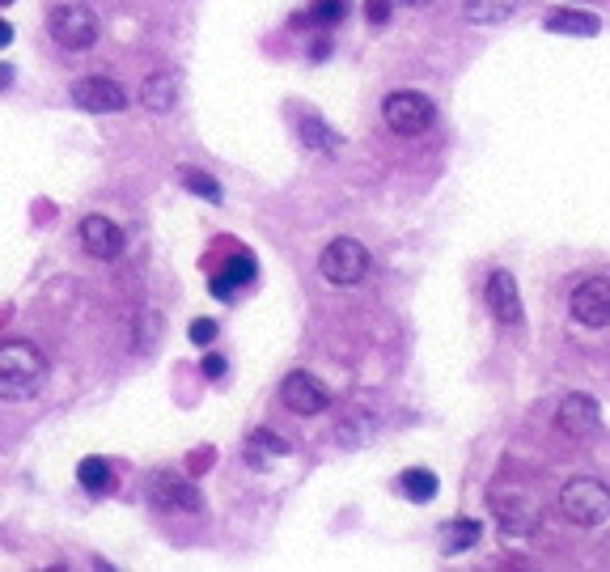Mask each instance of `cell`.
Instances as JSON below:
<instances>
[{"mask_svg": "<svg viewBox=\"0 0 610 572\" xmlns=\"http://www.w3.org/2000/svg\"><path fill=\"white\" fill-rule=\"evenodd\" d=\"M81 246L94 259H119L123 255V229L111 217H85L81 220Z\"/></svg>", "mask_w": 610, "mask_h": 572, "instance_id": "obj_12", "label": "cell"}, {"mask_svg": "<svg viewBox=\"0 0 610 572\" xmlns=\"http://www.w3.org/2000/svg\"><path fill=\"white\" fill-rule=\"evenodd\" d=\"M268 454H288V441L276 433H268V429H259V433L250 436L247 445V458L254 471H268Z\"/></svg>", "mask_w": 610, "mask_h": 572, "instance_id": "obj_19", "label": "cell"}, {"mask_svg": "<svg viewBox=\"0 0 610 572\" xmlns=\"http://www.w3.org/2000/svg\"><path fill=\"white\" fill-rule=\"evenodd\" d=\"M47 381V356L30 339H0V399H30Z\"/></svg>", "mask_w": 610, "mask_h": 572, "instance_id": "obj_2", "label": "cell"}, {"mask_svg": "<svg viewBox=\"0 0 610 572\" xmlns=\"http://www.w3.org/2000/svg\"><path fill=\"white\" fill-rule=\"evenodd\" d=\"M518 9H522V0H467V4H462L467 22H475V26H500V22H509Z\"/></svg>", "mask_w": 610, "mask_h": 572, "instance_id": "obj_16", "label": "cell"}, {"mask_svg": "<svg viewBox=\"0 0 610 572\" xmlns=\"http://www.w3.org/2000/svg\"><path fill=\"white\" fill-rule=\"evenodd\" d=\"M47 30H52V39L64 52H85V47L98 43V13L89 4H73L68 0V4H56L47 13Z\"/></svg>", "mask_w": 610, "mask_h": 572, "instance_id": "obj_5", "label": "cell"}, {"mask_svg": "<svg viewBox=\"0 0 610 572\" xmlns=\"http://www.w3.org/2000/svg\"><path fill=\"white\" fill-rule=\"evenodd\" d=\"M77 479H81V488L94 492V496L115 492V471H111V463H102V458H85V463L77 466Z\"/></svg>", "mask_w": 610, "mask_h": 572, "instance_id": "obj_20", "label": "cell"}, {"mask_svg": "<svg viewBox=\"0 0 610 572\" xmlns=\"http://www.w3.org/2000/svg\"><path fill=\"white\" fill-rule=\"evenodd\" d=\"M157 500L183 509V514H195V509H199V492H195V484L178 479V475H157Z\"/></svg>", "mask_w": 610, "mask_h": 572, "instance_id": "obj_18", "label": "cell"}, {"mask_svg": "<svg viewBox=\"0 0 610 572\" xmlns=\"http://www.w3.org/2000/svg\"><path fill=\"white\" fill-rule=\"evenodd\" d=\"M174 98H178V77H170V73H153V77H144V85H140V102L153 110V115L174 107Z\"/></svg>", "mask_w": 610, "mask_h": 572, "instance_id": "obj_17", "label": "cell"}, {"mask_svg": "<svg viewBox=\"0 0 610 572\" xmlns=\"http://www.w3.org/2000/svg\"><path fill=\"white\" fill-rule=\"evenodd\" d=\"M348 18V0H314L309 4V22L314 26H339Z\"/></svg>", "mask_w": 610, "mask_h": 572, "instance_id": "obj_24", "label": "cell"}, {"mask_svg": "<svg viewBox=\"0 0 610 572\" xmlns=\"http://www.w3.org/2000/svg\"><path fill=\"white\" fill-rule=\"evenodd\" d=\"M0 4H13V0H0Z\"/></svg>", "mask_w": 610, "mask_h": 572, "instance_id": "obj_31", "label": "cell"}, {"mask_svg": "<svg viewBox=\"0 0 610 572\" xmlns=\"http://www.w3.org/2000/svg\"><path fill=\"white\" fill-rule=\"evenodd\" d=\"M250 280H254V259H250V255H233V259H229V272L213 276V293L221 301H233L238 298V289H247Z\"/></svg>", "mask_w": 610, "mask_h": 572, "instance_id": "obj_15", "label": "cell"}, {"mask_svg": "<svg viewBox=\"0 0 610 572\" xmlns=\"http://www.w3.org/2000/svg\"><path fill=\"white\" fill-rule=\"evenodd\" d=\"M437 535H442V551H445V555H462V551H471V547L479 543L483 526H479L475 518H454V521H445Z\"/></svg>", "mask_w": 610, "mask_h": 572, "instance_id": "obj_14", "label": "cell"}, {"mask_svg": "<svg viewBox=\"0 0 610 572\" xmlns=\"http://www.w3.org/2000/svg\"><path fill=\"white\" fill-rule=\"evenodd\" d=\"M555 424H559V433L573 436V441H585V436L598 433V424H602V408H598V399L593 395H568L559 411H555Z\"/></svg>", "mask_w": 610, "mask_h": 572, "instance_id": "obj_10", "label": "cell"}, {"mask_svg": "<svg viewBox=\"0 0 610 572\" xmlns=\"http://www.w3.org/2000/svg\"><path fill=\"white\" fill-rule=\"evenodd\" d=\"M483 298H488V310H492V319H497L500 327H522L526 314H522V298H518V280H513V272L488 276Z\"/></svg>", "mask_w": 610, "mask_h": 572, "instance_id": "obj_11", "label": "cell"}, {"mask_svg": "<svg viewBox=\"0 0 610 572\" xmlns=\"http://www.w3.org/2000/svg\"><path fill=\"white\" fill-rule=\"evenodd\" d=\"M178 179H183V187L195 191V195H199V199H208V204H221V199H225L221 183H217L213 174H204V170H192V165H183V174H178Z\"/></svg>", "mask_w": 610, "mask_h": 572, "instance_id": "obj_22", "label": "cell"}, {"mask_svg": "<svg viewBox=\"0 0 610 572\" xmlns=\"http://www.w3.org/2000/svg\"><path fill=\"white\" fill-rule=\"evenodd\" d=\"M204 374L208 378H225V356H204Z\"/></svg>", "mask_w": 610, "mask_h": 572, "instance_id": "obj_28", "label": "cell"}, {"mask_svg": "<svg viewBox=\"0 0 610 572\" xmlns=\"http://www.w3.org/2000/svg\"><path fill=\"white\" fill-rule=\"evenodd\" d=\"M213 339H217V323H213V319H195L192 344H213Z\"/></svg>", "mask_w": 610, "mask_h": 572, "instance_id": "obj_27", "label": "cell"}, {"mask_svg": "<svg viewBox=\"0 0 610 572\" xmlns=\"http://www.w3.org/2000/svg\"><path fill=\"white\" fill-rule=\"evenodd\" d=\"M318 272L335 289H348V284H361L369 272V250L357 238H335L327 242V250L318 255Z\"/></svg>", "mask_w": 610, "mask_h": 572, "instance_id": "obj_6", "label": "cell"}, {"mask_svg": "<svg viewBox=\"0 0 610 572\" xmlns=\"http://www.w3.org/2000/svg\"><path fill=\"white\" fill-rule=\"evenodd\" d=\"M559 514L573 526H602L610 518V488L602 479L577 475L559 488Z\"/></svg>", "mask_w": 610, "mask_h": 572, "instance_id": "obj_3", "label": "cell"}, {"mask_svg": "<svg viewBox=\"0 0 610 572\" xmlns=\"http://www.w3.org/2000/svg\"><path fill=\"white\" fill-rule=\"evenodd\" d=\"M280 399H284V408L293 411V415H323V411L331 408V386L323 378H314V374H288V378L280 381Z\"/></svg>", "mask_w": 610, "mask_h": 572, "instance_id": "obj_7", "label": "cell"}, {"mask_svg": "<svg viewBox=\"0 0 610 572\" xmlns=\"http://www.w3.org/2000/svg\"><path fill=\"white\" fill-rule=\"evenodd\" d=\"M9 85H13V68H4V64H0V89H9Z\"/></svg>", "mask_w": 610, "mask_h": 572, "instance_id": "obj_30", "label": "cell"}, {"mask_svg": "<svg viewBox=\"0 0 610 572\" xmlns=\"http://www.w3.org/2000/svg\"><path fill=\"white\" fill-rule=\"evenodd\" d=\"M302 140H305V144H314V149H327V153H331V149H339V140L327 132V123H323L318 115H305V119H302Z\"/></svg>", "mask_w": 610, "mask_h": 572, "instance_id": "obj_25", "label": "cell"}, {"mask_svg": "<svg viewBox=\"0 0 610 572\" xmlns=\"http://www.w3.org/2000/svg\"><path fill=\"white\" fill-rule=\"evenodd\" d=\"M437 475L428 471V466H412L407 475H403V492H407V500H416V505H428L433 496H437Z\"/></svg>", "mask_w": 610, "mask_h": 572, "instance_id": "obj_21", "label": "cell"}, {"mask_svg": "<svg viewBox=\"0 0 610 572\" xmlns=\"http://www.w3.org/2000/svg\"><path fill=\"white\" fill-rule=\"evenodd\" d=\"M573 319L589 331L610 327V280L607 276H589L573 289V301H568Z\"/></svg>", "mask_w": 610, "mask_h": 572, "instance_id": "obj_8", "label": "cell"}, {"mask_svg": "<svg viewBox=\"0 0 610 572\" xmlns=\"http://www.w3.org/2000/svg\"><path fill=\"white\" fill-rule=\"evenodd\" d=\"M335 433H339V445H344V450H357V445H364V441L373 436V420H369V415H348Z\"/></svg>", "mask_w": 610, "mask_h": 572, "instance_id": "obj_23", "label": "cell"}, {"mask_svg": "<svg viewBox=\"0 0 610 572\" xmlns=\"http://www.w3.org/2000/svg\"><path fill=\"white\" fill-rule=\"evenodd\" d=\"M364 18H369V26H386L390 0H364Z\"/></svg>", "mask_w": 610, "mask_h": 572, "instance_id": "obj_26", "label": "cell"}, {"mask_svg": "<svg viewBox=\"0 0 610 572\" xmlns=\"http://www.w3.org/2000/svg\"><path fill=\"white\" fill-rule=\"evenodd\" d=\"M543 26L552 30V34H581V39H593L602 22L593 18V13H577V9H552L547 18H543Z\"/></svg>", "mask_w": 610, "mask_h": 572, "instance_id": "obj_13", "label": "cell"}, {"mask_svg": "<svg viewBox=\"0 0 610 572\" xmlns=\"http://www.w3.org/2000/svg\"><path fill=\"white\" fill-rule=\"evenodd\" d=\"M68 98H73V107L89 110V115H115L128 107V89L111 77H85L68 89Z\"/></svg>", "mask_w": 610, "mask_h": 572, "instance_id": "obj_9", "label": "cell"}, {"mask_svg": "<svg viewBox=\"0 0 610 572\" xmlns=\"http://www.w3.org/2000/svg\"><path fill=\"white\" fill-rule=\"evenodd\" d=\"M488 505H492V518L500 521V530L513 535V539L534 535L538 521H543V505H538L534 488H530L522 475H509V471L488 488Z\"/></svg>", "mask_w": 610, "mask_h": 572, "instance_id": "obj_1", "label": "cell"}, {"mask_svg": "<svg viewBox=\"0 0 610 572\" xmlns=\"http://www.w3.org/2000/svg\"><path fill=\"white\" fill-rule=\"evenodd\" d=\"M382 119H386L390 132H399V137H424L437 123V107L420 89H394L382 102Z\"/></svg>", "mask_w": 610, "mask_h": 572, "instance_id": "obj_4", "label": "cell"}, {"mask_svg": "<svg viewBox=\"0 0 610 572\" xmlns=\"http://www.w3.org/2000/svg\"><path fill=\"white\" fill-rule=\"evenodd\" d=\"M13 43V26L9 22H0V47H9Z\"/></svg>", "mask_w": 610, "mask_h": 572, "instance_id": "obj_29", "label": "cell"}]
</instances>
